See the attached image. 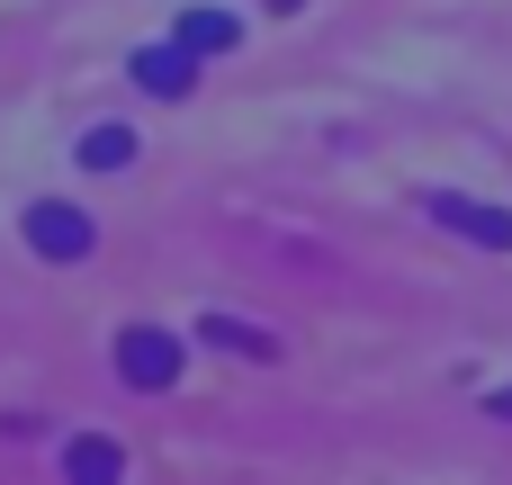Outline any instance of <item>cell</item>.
Returning a JSON list of instances; mask_svg holds the SVG:
<instances>
[{"mask_svg":"<svg viewBox=\"0 0 512 485\" xmlns=\"http://www.w3.org/2000/svg\"><path fill=\"white\" fill-rule=\"evenodd\" d=\"M180 360H189V351H180V333H162V324H126V333H117V378H126L135 396H162V387L180 378Z\"/></svg>","mask_w":512,"mask_h":485,"instance_id":"1","label":"cell"},{"mask_svg":"<svg viewBox=\"0 0 512 485\" xmlns=\"http://www.w3.org/2000/svg\"><path fill=\"white\" fill-rule=\"evenodd\" d=\"M18 234H27L45 261H90V243H99V225H90L81 207H63V198H36V207L18 216Z\"/></svg>","mask_w":512,"mask_h":485,"instance_id":"2","label":"cell"},{"mask_svg":"<svg viewBox=\"0 0 512 485\" xmlns=\"http://www.w3.org/2000/svg\"><path fill=\"white\" fill-rule=\"evenodd\" d=\"M198 45L189 36H171V45H135V90H153V99H189L198 90Z\"/></svg>","mask_w":512,"mask_h":485,"instance_id":"3","label":"cell"},{"mask_svg":"<svg viewBox=\"0 0 512 485\" xmlns=\"http://www.w3.org/2000/svg\"><path fill=\"white\" fill-rule=\"evenodd\" d=\"M423 207H432V225H450V234H468V243H486V252H512V207H477V198H459V189H432Z\"/></svg>","mask_w":512,"mask_h":485,"instance_id":"4","label":"cell"},{"mask_svg":"<svg viewBox=\"0 0 512 485\" xmlns=\"http://www.w3.org/2000/svg\"><path fill=\"white\" fill-rule=\"evenodd\" d=\"M63 477H72V485H117V477H126V450H117L108 432H81V441L63 450Z\"/></svg>","mask_w":512,"mask_h":485,"instance_id":"5","label":"cell"},{"mask_svg":"<svg viewBox=\"0 0 512 485\" xmlns=\"http://www.w3.org/2000/svg\"><path fill=\"white\" fill-rule=\"evenodd\" d=\"M198 333H207L216 351H234V360H279V342H270L261 324H243V315H207Z\"/></svg>","mask_w":512,"mask_h":485,"instance_id":"6","label":"cell"},{"mask_svg":"<svg viewBox=\"0 0 512 485\" xmlns=\"http://www.w3.org/2000/svg\"><path fill=\"white\" fill-rule=\"evenodd\" d=\"M135 162V126H90L81 135V171H126Z\"/></svg>","mask_w":512,"mask_h":485,"instance_id":"7","label":"cell"},{"mask_svg":"<svg viewBox=\"0 0 512 485\" xmlns=\"http://www.w3.org/2000/svg\"><path fill=\"white\" fill-rule=\"evenodd\" d=\"M180 36H189L198 54H234V36H243V27H234L225 9H189V18H180Z\"/></svg>","mask_w":512,"mask_h":485,"instance_id":"8","label":"cell"},{"mask_svg":"<svg viewBox=\"0 0 512 485\" xmlns=\"http://www.w3.org/2000/svg\"><path fill=\"white\" fill-rule=\"evenodd\" d=\"M495 414H504V423H512V387H504V396H495Z\"/></svg>","mask_w":512,"mask_h":485,"instance_id":"9","label":"cell"}]
</instances>
